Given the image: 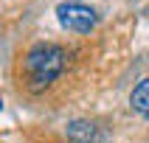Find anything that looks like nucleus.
Listing matches in <instances>:
<instances>
[{"mask_svg":"<svg viewBox=\"0 0 149 143\" xmlns=\"http://www.w3.org/2000/svg\"><path fill=\"white\" fill-rule=\"evenodd\" d=\"M68 137L73 143H93L96 140V126L90 121H70L68 124Z\"/></svg>","mask_w":149,"mask_h":143,"instance_id":"7ed1b4c3","label":"nucleus"},{"mask_svg":"<svg viewBox=\"0 0 149 143\" xmlns=\"http://www.w3.org/2000/svg\"><path fill=\"white\" fill-rule=\"evenodd\" d=\"M130 104H132V109L138 112V115H143V118L149 121V79H143V82L132 90Z\"/></svg>","mask_w":149,"mask_h":143,"instance_id":"20e7f679","label":"nucleus"},{"mask_svg":"<svg viewBox=\"0 0 149 143\" xmlns=\"http://www.w3.org/2000/svg\"><path fill=\"white\" fill-rule=\"evenodd\" d=\"M65 67V53L59 45H34L25 56V76H28V87L31 90H45Z\"/></svg>","mask_w":149,"mask_h":143,"instance_id":"f257e3e1","label":"nucleus"},{"mask_svg":"<svg viewBox=\"0 0 149 143\" xmlns=\"http://www.w3.org/2000/svg\"><path fill=\"white\" fill-rule=\"evenodd\" d=\"M56 20H59V25H62V28H68V31L87 34V31H93V28H96L99 14H96L90 6L70 0V3H59V6H56Z\"/></svg>","mask_w":149,"mask_h":143,"instance_id":"f03ea898","label":"nucleus"},{"mask_svg":"<svg viewBox=\"0 0 149 143\" xmlns=\"http://www.w3.org/2000/svg\"><path fill=\"white\" fill-rule=\"evenodd\" d=\"M0 104H3V101H0Z\"/></svg>","mask_w":149,"mask_h":143,"instance_id":"39448f33","label":"nucleus"}]
</instances>
